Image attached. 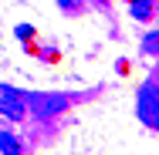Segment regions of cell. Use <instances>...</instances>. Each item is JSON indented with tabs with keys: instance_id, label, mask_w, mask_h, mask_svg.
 Wrapping results in <instances>:
<instances>
[{
	"instance_id": "9",
	"label": "cell",
	"mask_w": 159,
	"mask_h": 155,
	"mask_svg": "<svg viewBox=\"0 0 159 155\" xmlns=\"http://www.w3.org/2000/svg\"><path fill=\"white\" fill-rule=\"evenodd\" d=\"M142 3H152V0H142Z\"/></svg>"
},
{
	"instance_id": "1",
	"label": "cell",
	"mask_w": 159,
	"mask_h": 155,
	"mask_svg": "<svg viewBox=\"0 0 159 155\" xmlns=\"http://www.w3.org/2000/svg\"><path fill=\"white\" fill-rule=\"evenodd\" d=\"M135 111H139V118L149 125V128H159V84L156 81H146V84L139 88Z\"/></svg>"
},
{
	"instance_id": "8",
	"label": "cell",
	"mask_w": 159,
	"mask_h": 155,
	"mask_svg": "<svg viewBox=\"0 0 159 155\" xmlns=\"http://www.w3.org/2000/svg\"><path fill=\"white\" fill-rule=\"evenodd\" d=\"M156 84H159V67H156Z\"/></svg>"
},
{
	"instance_id": "6",
	"label": "cell",
	"mask_w": 159,
	"mask_h": 155,
	"mask_svg": "<svg viewBox=\"0 0 159 155\" xmlns=\"http://www.w3.org/2000/svg\"><path fill=\"white\" fill-rule=\"evenodd\" d=\"M149 14H152V3H142V0H135V3H132V17H139V20H146Z\"/></svg>"
},
{
	"instance_id": "4",
	"label": "cell",
	"mask_w": 159,
	"mask_h": 155,
	"mask_svg": "<svg viewBox=\"0 0 159 155\" xmlns=\"http://www.w3.org/2000/svg\"><path fill=\"white\" fill-rule=\"evenodd\" d=\"M0 155H20V142L10 131H0Z\"/></svg>"
},
{
	"instance_id": "3",
	"label": "cell",
	"mask_w": 159,
	"mask_h": 155,
	"mask_svg": "<svg viewBox=\"0 0 159 155\" xmlns=\"http://www.w3.org/2000/svg\"><path fill=\"white\" fill-rule=\"evenodd\" d=\"M0 111H3L7 118H24V111H27L24 94L14 91V88H7V84H0Z\"/></svg>"
},
{
	"instance_id": "2",
	"label": "cell",
	"mask_w": 159,
	"mask_h": 155,
	"mask_svg": "<svg viewBox=\"0 0 159 155\" xmlns=\"http://www.w3.org/2000/svg\"><path fill=\"white\" fill-rule=\"evenodd\" d=\"M24 105L31 108L37 118H48V115L68 108V94H24Z\"/></svg>"
},
{
	"instance_id": "5",
	"label": "cell",
	"mask_w": 159,
	"mask_h": 155,
	"mask_svg": "<svg viewBox=\"0 0 159 155\" xmlns=\"http://www.w3.org/2000/svg\"><path fill=\"white\" fill-rule=\"evenodd\" d=\"M142 51H146V54H159V31L146 34V41H142Z\"/></svg>"
},
{
	"instance_id": "10",
	"label": "cell",
	"mask_w": 159,
	"mask_h": 155,
	"mask_svg": "<svg viewBox=\"0 0 159 155\" xmlns=\"http://www.w3.org/2000/svg\"><path fill=\"white\" fill-rule=\"evenodd\" d=\"M98 3H108V0H98Z\"/></svg>"
},
{
	"instance_id": "7",
	"label": "cell",
	"mask_w": 159,
	"mask_h": 155,
	"mask_svg": "<svg viewBox=\"0 0 159 155\" xmlns=\"http://www.w3.org/2000/svg\"><path fill=\"white\" fill-rule=\"evenodd\" d=\"M58 3H61V7H78L75 0H58Z\"/></svg>"
}]
</instances>
